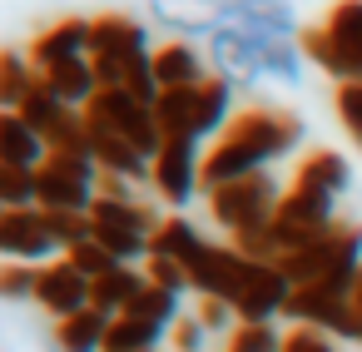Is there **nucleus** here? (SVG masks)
Here are the masks:
<instances>
[{"instance_id":"1","label":"nucleus","mask_w":362,"mask_h":352,"mask_svg":"<svg viewBox=\"0 0 362 352\" xmlns=\"http://www.w3.org/2000/svg\"><path fill=\"white\" fill-rule=\"evenodd\" d=\"M303 144V119L293 110L278 105H248L228 119V129L214 139V149L204 154V194L263 174L268 164H278L283 154H293Z\"/></svg>"},{"instance_id":"2","label":"nucleus","mask_w":362,"mask_h":352,"mask_svg":"<svg viewBox=\"0 0 362 352\" xmlns=\"http://www.w3.org/2000/svg\"><path fill=\"white\" fill-rule=\"evenodd\" d=\"M273 268H283L293 288H317V293L352 298V283L362 273V223H332L317 243L298 248L293 258H283Z\"/></svg>"},{"instance_id":"3","label":"nucleus","mask_w":362,"mask_h":352,"mask_svg":"<svg viewBox=\"0 0 362 352\" xmlns=\"http://www.w3.org/2000/svg\"><path fill=\"white\" fill-rule=\"evenodd\" d=\"M278 199H283V189H278V179L263 169V174H248V179H233V184H223V189H214V194H209V213H214V223H218L223 233H233V243H238V238L258 233V228L278 213Z\"/></svg>"},{"instance_id":"4","label":"nucleus","mask_w":362,"mask_h":352,"mask_svg":"<svg viewBox=\"0 0 362 352\" xmlns=\"http://www.w3.org/2000/svg\"><path fill=\"white\" fill-rule=\"evenodd\" d=\"M100 199V164L75 154H45L35 169V209L50 213H90Z\"/></svg>"},{"instance_id":"5","label":"nucleus","mask_w":362,"mask_h":352,"mask_svg":"<svg viewBox=\"0 0 362 352\" xmlns=\"http://www.w3.org/2000/svg\"><path fill=\"white\" fill-rule=\"evenodd\" d=\"M90 223H95L100 248H110L119 263H134V258H149V238L164 218L139 199H95Z\"/></svg>"},{"instance_id":"6","label":"nucleus","mask_w":362,"mask_h":352,"mask_svg":"<svg viewBox=\"0 0 362 352\" xmlns=\"http://www.w3.org/2000/svg\"><path fill=\"white\" fill-rule=\"evenodd\" d=\"M85 119H95V124H105V129H115L119 139H129L139 154H159V144H164V134H159V119H154V105H144V100H134V95H124V90H100L90 105H85Z\"/></svg>"},{"instance_id":"7","label":"nucleus","mask_w":362,"mask_h":352,"mask_svg":"<svg viewBox=\"0 0 362 352\" xmlns=\"http://www.w3.org/2000/svg\"><path fill=\"white\" fill-rule=\"evenodd\" d=\"M149 184L174 209L194 204V194H204V154H199V139H164L159 154H154Z\"/></svg>"},{"instance_id":"8","label":"nucleus","mask_w":362,"mask_h":352,"mask_svg":"<svg viewBox=\"0 0 362 352\" xmlns=\"http://www.w3.org/2000/svg\"><path fill=\"white\" fill-rule=\"evenodd\" d=\"M288 298H293L288 273L273 268V263L248 258V268H243V278H238V288H233L228 303H233L238 322H273L278 312H288Z\"/></svg>"},{"instance_id":"9","label":"nucleus","mask_w":362,"mask_h":352,"mask_svg":"<svg viewBox=\"0 0 362 352\" xmlns=\"http://www.w3.org/2000/svg\"><path fill=\"white\" fill-rule=\"evenodd\" d=\"M55 253H65V248L55 243L45 209H11L6 218H0V258L6 263L45 268V263H55Z\"/></svg>"},{"instance_id":"10","label":"nucleus","mask_w":362,"mask_h":352,"mask_svg":"<svg viewBox=\"0 0 362 352\" xmlns=\"http://www.w3.org/2000/svg\"><path fill=\"white\" fill-rule=\"evenodd\" d=\"M209 60L218 70V80H228L233 90H248L253 80H263V55H258V35L243 25H223L209 35Z\"/></svg>"},{"instance_id":"11","label":"nucleus","mask_w":362,"mask_h":352,"mask_svg":"<svg viewBox=\"0 0 362 352\" xmlns=\"http://www.w3.org/2000/svg\"><path fill=\"white\" fill-rule=\"evenodd\" d=\"M35 303H40L45 312H55V322H60V317L90 307V278H85L70 258H55V263H45L40 278H35Z\"/></svg>"},{"instance_id":"12","label":"nucleus","mask_w":362,"mask_h":352,"mask_svg":"<svg viewBox=\"0 0 362 352\" xmlns=\"http://www.w3.org/2000/svg\"><path fill=\"white\" fill-rule=\"evenodd\" d=\"M149 11L174 35H214L228 25V0H149Z\"/></svg>"},{"instance_id":"13","label":"nucleus","mask_w":362,"mask_h":352,"mask_svg":"<svg viewBox=\"0 0 362 352\" xmlns=\"http://www.w3.org/2000/svg\"><path fill=\"white\" fill-rule=\"evenodd\" d=\"M85 55H90V20L85 16H65V20L45 25L30 40V65L35 70H50V65H65V60H85Z\"/></svg>"},{"instance_id":"14","label":"nucleus","mask_w":362,"mask_h":352,"mask_svg":"<svg viewBox=\"0 0 362 352\" xmlns=\"http://www.w3.org/2000/svg\"><path fill=\"white\" fill-rule=\"evenodd\" d=\"M228 25H243L273 40H298V16L288 0H228Z\"/></svg>"},{"instance_id":"15","label":"nucleus","mask_w":362,"mask_h":352,"mask_svg":"<svg viewBox=\"0 0 362 352\" xmlns=\"http://www.w3.org/2000/svg\"><path fill=\"white\" fill-rule=\"evenodd\" d=\"M322 25L342 55V85L362 80V0H337Z\"/></svg>"},{"instance_id":"16","label":"nucleus","mask_w":362,"mask_h":352,"mask_svg":"<svg viewBox=\"0 0 362 352\" xmlns=\"http://www.w3.org/2000/svg\"><path fill=\"white\" fill-rule=\"evenodd\" d=\"M228 119H233V85L218 80V75H209L194 90V139H209V134L218 139L228 129Z\"/></svg>"},{"instance_id":"17","label":"nucleus","mask_w":362,"mask_h":352,"mask_svg":"<svg viewBox=\"0 0 362 352\" xmlns=\"http://www.w3.org/2000/svg\"><path fill=\"white\" fill-rule=\"evenodd\" d=\"M154 80H159V90H189V85H204L209 75L189 40H169L154 50Z\"/></svg>"},{"instance_id":"18","label":"nucleus","mask_w":362,"mask_h":352,"mask_svg":"<svg viewBox=\"0 0 362 352\" xmlns=\"http://www.w3.org/2000/svg\"><path fill=\"white\" fill-rule=\"evenodd\" d=\"M144 273H134L129 263H119V268H110L105 278H95L90 283V307H100L105 317H124L129 312V303L144 293Z\"/></svg>"},{"instance_id":"19","label":"nucleus","mask_w":362,"mask_h":352,"mask_svg":"<svg viewBox=\"0 0 362 352\" xmlns=\"http://www.w3.org/2000/svg\"><path fill=\"white\" fill-rule=\"evenodd\" d=\"M45 139L16 115V110H0V164H21V169H40L45 164Z\"/></svg>"},{"instance_id":"20","label":"nucleus","mask_w":362,"mask_h":352,"mask_svg":"<svg viewBox=\"0 0 362 352\" xmlns=\"http://www.w3.org/2000/svg\"><path fill=\"white\" fill-rule=\"evenodd\" d=\"M40 80L70 105V110H85L95 95H100V80H95V65H90V55L85 60H65V65H50V70H40Z\"/></svg>"},{"instance_id":"21","label":"nucleus","mask_w":362,"mask_h":352,"mask_svg":"<svg viewBox=\"0 0 362 352\" xmlns=\"http://www.w3.org/2000/svg\"><path fill=\"white\" fill-rule=\"evenodd\" d=\"M105 332H110V317L100 307H80L55 322V347L60 352H105Z\"/></svg>"},{"instance_id":"22","label":"nucleus","mask_w":362,"mask_h":352,"mask_svg":"<svg viewBox=\"0 0 362 352\" xmlns=\"http://www.w3.org/2000/svg\"><path fill=\"white\" fill-rule=\"evenodd\" d=\"M293 184H308V189H322V194L337 199V194L352 184V169H347V159H342L337 149H313V154H303Z\"/></svg>"},{"instance_id":"23","label":"nucleus","mask_w":362,"mask_h":352,"mask_svg":"<svg viewBox=\"0 0 362 352\" xmlns=\"http://www.w3.org/2000/svg\"><path fill=\"white\" fill-rule=\"evenodd\" d=\"M194 90H159L154 100V119H159V134L164 139H194Z\"/></svg>"},{"instance_id":"24","label":"nucleus","mask_w":362,"mask_h":352,"mask_svg":"<svg viewBox=\"0 0 362 352\" xmlns=\"http://www.w3.org/2000/svg\"><path fill=\"white\" fill-rule=\"evenodd\" d=\"M40 70L30 65V55L21 50H0V110H21L25 95L35 90Z\"/></svg>"},{"instance_id":"25","label":"nucleus","mask_w":362,"mask_h":352,"mask_svg":"<svg viewBox=\"0 0 362 352\" xmlns=\"http://www.w3.org/2000/svg\"><path fill=\"white\" fill-rule=\"evenodd\" d=\"M124 317H139V322H149V327H159L164 337H169V327L184 317L179 312V293H169V288H154V283H144V293L129 303V312Z\"/></svg>"},{"instance_id":"26","label":"nucleus","mask_w":362,"mask_h":352,"mask_svg":"<svg viewBox=\"0 0 362 352\" xmlns=\"http://www.w3.org/2000/svg\"><path fill=\"white\" fill-rule=\"evenodd\" d=\"M258 55H263V75H273L278 85H303V50H298V40L258 35Z\"/></svg>"},{"instance_id":"27","label":"nucleus","mask_w":362,"mask_h":352,"mask_svg":"<svg viewBox=\"0 0 362 352\" xmlns=\"http://www.w3.org/2000/svg\"><path fill=\"white\" fill-rule=\"evenodd\" d=\"M16 115H21V119H25V124H30V129L45 139V134H50V129H55V124L70 115V105H65V100H60V95H55L45 80H35V90L25 95V105H21Z\"/></svg>"},{"instance_id":"28","label":"nucleus","mask_w":362,"mask_h":352,"mask_svg":"<svg viewBox=\"0 0 362 352\" xmlns=\"http://www.w3.org/2000/svg\"><path fill=\"white\" fill-rule=\"evenodd\" d=\"M199 243H204V233H199L189 218H179V213H174V218H164V223L154 228L149 253H154V258H174V263H184V258H189Z\"/></svg>"},{"instance_id":"29","label":"nucleus","mask_w":362,"mask_h":352,"mask_svg":"<svg viewBox=\"0 0 362 352\" xmlns=\"http://www.w3.org/2000/svg\"><path fill=\"white\" fill-rule=\"evenodd\" d=\"M164 342L159 327L139 322V317H110V332H105V352H154Z\"/></svg>"},{"instance_id":"30","label":"nucleus","mask_w":362,"mask_h":352,"mask_svg":"<svg viewBox=\"0 0 362 352\" xmlns=\"http://www.w3.org/2000/svg\"><path fill=\"white\" fill-rule=\"evenodd\" d=\"M0 204L6 209H35V169L0 164Z\"/></svg>"},{"instance_id":"31","label":"nucleus","mask_w":362,"mask_h":352,"mask_svg":"<svg viewBox=\"0 0 362 352\" xmlns=\"http://www.w3.org/2000/svg\"><path fill=\"white\" fill-rule=\"evenodd\" d=\"M228 352H283V332L273 322H238L228 332Z\"/></svg>"},{"instance_id":"32","label":"nucleus","mask_w":362,"mask_h":352,"mask_svg":"<svg viewBox=\"0 0 362 352\" xmlns=\"http://www.w3.org/2000/svg\"><path fill=\"white\" fill-rule=\"evenodd\" d=\"M65 258H70V263H75V268H80V273H85L90 283H95V278H105L110 268H119V258H115L110 248H100L95 238H85V243H75V248H70Z\"/></svg>"},{"instance_id":"33","label":"nucleus","mask_w":362,"mask_h":352,"mask_svg":"<svg viewBox=\"0 0 362 352\" xmlns=\"http://www.w3.org/2000/svg\"><path fill=\"white\" fill-rule=\"evenodd\" d=\"M35 278H40V268H30V263H0V298L6 303L35 298Z\"/></svg>"},{"instance_id":"34","label":"nucleus","mask_w":362,"mask_h":352,"mask_svg":"<svg viewBox=\"0 0 362 352\" xmlns=\"http://www.w3.org/2000/svg\"><path fill=\"white\" fill-rule=\"evenodd\" d=\"M332 110H337V119H342V129L362 144V80H352V85H337L332 90Z\"/></svg>"},{"instance_id":"35","label":"nucleus","mask_w":362,"mask_h":352,"mask_svg":"<svg viewBox=\"0 0 362 352\" xmlns=\"http://www.w3.org/2000/svg\"><path fill=\"white\" fill-rule=\"evenodd\" d=\"M144 278L154 283V288H169V293H189V273H184V263H174V258H144Z\"/></svg>"},{"instance_id":"36","label":"nucleus","mask_w":362,"mask_h":352,"mask_svg":"<svg viewBox=\"0 0 362 352\" xmlns=\"http://www.w3.org/2000/svg\"><path fill=\"white\" fill-rule=\"evenodd\" d=\"M194 317H199L209 332H233V327H238V312H233V303H223V298H199Z\"/></svg>"},{"instance_id":"37","label":"nucleus","mask_w":362,"mask_h":352,"mask_svg":"<svg viewBox=\"0 0 362 352\" xmlns=\"http://www.w3.org/2000/svg\"><path fill=\"white\" fill-rule=\"evenodd\" d=\"M169 337H174V352H204V337H209V327H204L194 312H184V317L169 327Z\"/></svg>"},{"instance_id":"38","label":"nucleus","mask_w":362,"mask_h":352,"mask_svg":"<svg viewBox=\"0 0 362 352\" xmlns=\"http://www.w3.org/2000/svg\"><path fill=\"white\" fill-rule=\"evenodd\" d=\"M283 352H337V337H327L317 327H293L283 337Z\"/></svg>"},{"instance_id":"39","label":"nucleus","mask_w":362,"mask_h":352,"mask_svg":"<svg viewBox=\"0 0 362 352\" xmlns=\"http://www.w3.org/2000/svg\"><path fill=\"white\" fill-rule=\"evenodd\" d=\"M352 303H357V312H362V273H357V283H352Z\"/></svg>"},{"instance_id":"40","label":"nucleus","mask_w":362,"mask_h":352,"mask_svg":"<svg viewBox=\"0 0 362 352\" xmlns=\"http://www.w3.org/2000/svg\"><path fill=\"white\" fill-rule=\"evenodd\" d=\"M6 213H11V209H6V204H0V218H6Z\"/></svg>"},{"instance_id":"41","label":"nucleus","mask_w":362,"mask_h":352,"mask_svg":"<svg viewBox=\"0 0 362 352\" xmlns=\"http://www.w3.org/2000/svg\"><path fill=\"white\" fill-rule=\"evenodd\" d=\"M50 352H60V347H50Z\"/></svg>"}]
</instances>
